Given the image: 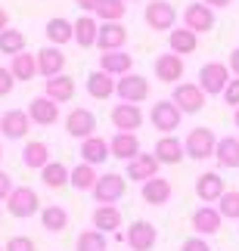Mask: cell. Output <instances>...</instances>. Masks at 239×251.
<instances>
[{"instance_id": "cell-1", "label": "cell", "mask_w": 239, "mask_h": 251, "mask_svg": "<svg viewBox=\"0 0 239 251\" xmlns=\"http://www.w3.org/2000/svg\"><path fill=\"white\" fill-rule=\"evenodd\" d=\"M6 211L16 220H28V217L41 214V199H37V192L31 186H16L6 199Z\"/></svg>"}, {"instance_id": "cell-2", "label": "cell", "mask_w": 239, "mask_h": 251, "mask_svg": "<svg viewBox=\"0 0 239 251\" xmlns=\"http://www.w3.org/2000/svg\"><path fill=\"white\" fill-rule=\"evenodd\" d=\"M214 146H217V137H214L212 127H193L186 133V140H184L186 158H196V161L214 158Z\"/></svg>"}, {"instance_id": "cell-3", "label": "cell", "mask_w": 239, "mask_h": 251, "mask_svg": "<svg viewBox=\"0 0 239 251\" xmlns=\"http://www.w3.org/2000/svg\"><path fill=\"white\" fill-rule=\"evenodd\" d=\"M230 81H233V75L224 62H205L202 69H199V87L205 90V96H217V93L224 96Z\"/></svg>"}, {"instance_id": "cell-4", "label": "cell", "mask_w": 239, "mask_h": 251, "mask_svg": "<svg viewBox=\"0 0 239 251\" xmlns=\"http://www.w3.org/2000/svg\"><path fill=\"white\" fill-rule=\"evenodd\" d=\"M90 192H93V199H97V205H115L124 192H128V183H124L121 174L109 171V174H100L97 186H93Z\"/></svg>"}, {"instance_id": "cell-5", "label": "cell", "mask_w": 239, "mask_h": 251, "mask_svg": "<svg viewBox=\"0 0 239 251\" xmlns=\"http://www.w3.org/2000/svg\"><path fill=\"white\" fill-rule=\"evenodd\" d=\"M143 22H146L152 31H171L177 22V9L168 3V0H149L146 9H143Z\"/></svg>"}, {"instance_id": "cell-6", "label": "cell", "mask_w": 239, "mask_h": 251, "mask_svg": "<svg viewBox=\"0 0 239 251\" xmlns=\"http://www.w3.org/2000/svg\"><path fill=\"white\" fill-rule=\"evenodd\" d=\"M97 115H93L90 109H84V105H75V109L65 115V133L75 140H90L97 137Z\"/></svg>"}, {"instance_id": "cell-7", "label": "cell", "mask_w": 239, "mask_h": 251, "mask_svg": "<svg viewBox=\"0 0 239 251\" xmlns=\"http://www.w3.org/2000/svg\"><path fill=\"white\" fill-rule=\"evenodd\" d=\"M180 118H184V112H180L171 100H159L156 105H152V112H149L152 127L161 130V137H168L171 130H177L180 127Z\"/></svg>"}, {"instance_id": "cell-8", "label": "cell", "mask_w": 239, "mask_h": 251, "mask_svg": "<svg viewBox=\"0 0 239 251\" xmlns=\"http://www.w3.org/2000/svg\"><path fill=\"white\" fill-rule=\"evenodd\" d=\"M115 96L121 102H143L149 96V81L143 78V75H137V72H131V75H124V78H118L115 81Z\"/></svg>"}, {"instance_id": "cell-9", "label": "cell", "mask_w": 239, "mask_h": 251, "mask_svg": "<svg viewBox=\"0 0 239 251\" xmlns=\"http://www.w3.org/2000/svg\"><path fill=\"white\" fill-rule=\"evenodd\" d=\"M171 102L177 105L184 115H193L199 109H205V90L199 84H177L174 87V93H171Z\"/></svg>"}, {"instance_id": "cell-10", "label": "cell", "mask_w": 239, "mask_h": 251, "mask_svg": "<svg viewBox=\"0 0 239 251\" xmlns=\"http://www.w3.org/2000/svg\"><path fill=\"white\" fill-rule=\"evenodd\" d=\"M131 251H152L159 242V229L149 224V220H133L128 226V236H124Z\"/></svg>"}, {"instance_id": "cell-11", "label": "cell", "mask_w": 239, "mask_h": 251, "mask_svg": "<svg viewBox=\"0 0 239 251\" xmlns=\"http://www.w3.org/2000/svg\"><path fill=\"white\" fill-rule=\"evenodd\" d=\"M184 28H189L193 34H205L214 28V9L205 6L202 0H196V3H189L184 9Z\"/></svg>"}, {"instance_id": "cell-12", "label": "cell", "mask_w": 239, "mask_h": 251, "mask_svg": "<svg viewBox=\"0 0 239 251\" xmlns=\"http://www.w3.org/2000/svg\"><path fill=\"white\" fill-rule=\"evenodd\" d=\"M156 78L161 81V84H174L177 87V81L184 78V56H177V53H161V56H156Z\"/></svg>"}, {"instance_id": "cell-13", "label": "cell", "mask_w": 239, "mask_h": 251, "mask_svg": "<svg viewBox=\"0 0 239 251\" xmlns=\"http://www.w3.org/2000/svg\"><path fill=\"white\" fill-rule=\"evenodd\" d=\"M28 118H31V124L50 127V124L59 121V102H53L50 96H34L28 102Z\"/></svg>"}, {"instance_id": "cell-14", "label": "cell", "mask_w": 239, "mask_h": 251, "mask_svg": "<svg viewBox=\"0 0 239 251\" xmlns=\"http://www.w3.org/2000/svg\"><path fill=\"white\" fill-rule=\"evenodd\" d=\"M34 56H37V75H44L47 81L56 78V75H62V69H65V53L59 50V47H50V44H47Z\"/></svg>"}, {"instance_id": "cell-15", "label": "cell", "mask_w": 239, "mask_h": 251, "mask_svg": "<svg viewBox=\"0 0 239 251\" xmlns=\"http://www.w3.org/2000/svg\"><path fill=\"white\" fill-rule=\"evenodd\" d=\"M124 44H128V28L121 22H103L100 25V37H97L100 53H115Z\"/></svg>"}, {"instance_id": "cell-16", "label": "cell", "mask_w": 239, "mask_h": 251, "mask_svg": "<svg viewBox=\"0 0 239 251\" xmlns=\"http://www.w3.org/2000/svg\"><path fill=\"white\" fill-rule=\"evenodd\" d=\"M159 158L152 155V152H140L133 161H128V180H133V183H146V180H152V177H159Z\"/></svg>"}, {"instance_id": "cell-17", "label": "cell", "mask_w": 239, "mask_h": 251, "mask_svg": "<svg viewBox=\"0 0 239 251\" xmlns=\"http://www.w3.org/2000/svg\"><path fill=\"white\" fill-rule=\"evenodd\" d=\"M224 192H227V186H224V180H221V174H217V171H205V174H199V177H196V196L202 199L205 205L221 201Z\"/></svg>"}, {"instance_id": "cell-18", "label": "cell", "mask_w": 239, "mask_h": 251, "mask_svg": "<svg viewBox=\"0 0 239 251\" xmlns=\"http://www.w3.org/2000/svg\"><path fill=\"white\" fill-rule=\"evenodd\" d=\"M28 127H31V118H28L25 109H9L3 112V118H0V133H3L6 140H22Z\"/></svg>"}, {"instance_id": "cell-19", "label": "cell", "mask_w": 239, "mask_h": 251, "mask_svg": "<svg viewBox=\"0 0 239 251\" xmlns=\"http://www.w3.org/2000/svg\"><path fill=\"white\" fill-rule=\"evenodd\" d=\"M224 224V217H221V211H217L214 205H199L193 211V229H196V236H214L217 229H221Z\"/></svg>"}, {"instance_id": "cell-20", "label": "cell", "mask_w": 239, "mask_h": 251, "mask_svg": "<svg viewBox=\"0 0 239 251\" xmlns=\"http://www.w3.org/2000/svg\"><path fill=\"white\" fill-rule=\"evenodd\" d=\"M112 124H115V130L118 133H133L143 124V112H140V105H133V102H121L112 109Z\"/></svg>"}, {"instance_id": "cell-21", "label": "cell", "mask_w": 239, "mask_h": 251, "mask_svg": "<svg viewBox=\"0 0 239 251\" xmlns=\"http://www.w3.org/2000/svg\"><path fill=\"white\" fill-rule=\"evenodd\" d=\"M171 192H174V186H171V180H165V177H152V180H146V183L140 186L143 201H146V205H152V208L168 205V201H171Z\"/></svg>"}, {"instance_id": "cell-22", "label": "cell", "mask_w": 239, "mask_h": 251, "mask_svg": "<svg viewBox=\"0 0 239 251\" xmlns=\"http://www.w3.org/2000/svg\"><path fill=\"white\" fill-rule=\"evenodd\" d=\"M152 155L159 158V165H180V161L186 158V149H184V143H180L177 137H161L156 143V149H152Z\"/></svg>"}, {"instance_id": "cell-23", "label": "cell", "mask_w": 239, "mask_h": 251, "mask_svg": "<svg viewBox=\"0 0 239 251\" xmlns=\"http://www.w3.org/2000/svg\"><path fill=\"white\" fill-rule=\"evenodd\" d=\"M109 152H112V158H118V161H133L140 155L137 133H118L115 130V137L109 140Z\"/></svg>"}, {"instance_id": "cell-24", "label": "cell", "mask_w": 239, "mask_h": 251, "mask_svg": "<svg viewBox=\"0 0 239 251\" xmlns=\"http://www.w3.org/2000/svg\"><path fill=\"white\" fill-rule=\"evenodd\" d=\"M22 165L28 171H44L50 165V146L44 140H28L25 149H22Z\"/></svg>"}, {"instance_id": "cell-25", "label": "cell", "mask_w": 239, "mask_h": 251, "mask_svg": "<svg viewBox=\"0 0 239 251\" xmlns=\"http://www.w3.org/2000/svg\"><path fill=\"white\" fill-rule=\"evenodd\" d=\"M131 65H133V56H128L124 50L100 56V72L112 75V78H124V75H131Z\"/></svg>"}, {"instance_id": "cell-26", "label": "cell", "mask_w": 239, "mask_h": 251, "mask_svg": "<svg viewBox=\"0 0 239 251\" xmlns=\"http://www.w3.org/2000/svg\"><path fill=\"white\" fill-rule=\"evenodd\" d=\"M44 96H50L53 102H72L75 100V78L56 75V78L44 81Z\"/></svg>"}, {"instance_id": "cell-27", "label": "cell", "mask_w": 239, "mask_h": 251, "mask_svg": "<svg viewBox=\"0 0 239 251\" xmlns=\"http://www.w3.org/2000/svg\"><path fill=\"white\" fill-rule=\"evenodd\" d=\"M44 34H47V41H50V47H62V44L75 41V22L56 16V19H50V22L44 25Z\"/></svg>"}, {"instance_id": "cell-28", "label": "cell", "mask_w": 239, "mask_h": 251, "mask_svg": "<svg viewBox=\"0 0 239 251\" xmlns=\"http://www.w3.org/2000/svg\"><path fill=\"white\" fill-rule=\"evenodd\" d=\"M168 47H171V53H177V56H189V53H196V47H199V34H193L189 28H171L168 31Z\"/></svg>"}, {"instance_id": "cell-29", "label": "cell", "mask_w": 239, "mask_h": 251, "mask_svg": "<svg viewBox=\"0 0 239 251\" xmlns=\"http://www.w3.org/2000/svg\"><path fill=\"white\" fill-rule=\"evenodd\" d=\"M106 158H112V152H109V143L103 140V137H90V140H81V161L84 165H103Z\"/></svg>"}, {"instance_id": "cell-30", "label": "cell", "mask_w": 239, "mask_h": 251, "mask_svg": "<svg viewBox=\"0 0 239 251\" xmlns=\"http://www.w3.org/2000/svg\"><path fill=\"white\" fill-rule=\"evenodd\" d=\"M90 220H93V229H100V233H115V229H121V211L115 205H97Z\"/></svg>"}, {"instance_id": "cell-31", "label": "cell", "mask_w": 239, "mask_h": 251, "mask_svg": "<svg viewBox=\"0 0 239 251\" xmlns=\"http://www.w3.org/2000/svg\"><path fill=\"white\" fill-rule=\"evenodd\" d=\"M97 37H100V22L97 16H81L78 22H75V44L78 47H97Z\"/></svg>"}, {"instance_id": "cell-32", "label": "cell", "mask_w": 239, "mask_h": 251, "mask_svg": "<svg viewBox=\"0 0 239 251\" xmlns=\"http://www.w3.org/2000/svg\"><path fill=\"white\" fill-rule=\"evenodd\" d=\"M214 158L221 168H239V137H221L214 146Z\"/></svg>"}, {"instance_id": "cell-33", "label": "cell", "mask_w": 239, "mask_h": 251, "mask_svg": "<svg viewBox=\"0 0 239 251\" xmlns=\"http://www.w3.org/2000/svg\"><path fill=\"white\" fill-rule=\"evenodd\" d=\"M115 81L118 78H112V75L97 69V72L87 75V93L93 96V100H109V96L115 93Z\"/></svg>"}, {"instance_id": "cell-34", "label": "cell", "mask_w": 239, "mask_h": 251, "mask_svg": "<svg viewBox=\"0 0 239 251\" xmlns=\"http://www.w3.org/2000/svg\"><path fill=\"white\" fill-rule=\"evenodd\" d=\"M41 226L47 233H62L69 226V211L62 205H44L41 208Z\"/></svg>"}, {"instance_id": "cell-35", "label": "cell", "mask_w": 239, "mask_h": 251, "mask_svg": "<svg viewBox=\"0 0 239 251\" xmlns=\"http://www.w3.org/2000/svg\"><path fill=\"white\" fill-rule=\"evenodd\" d=\"M97 180H100V174H97V168L93 165H75L72 168V174H69V186L72 189H78V192H87V189H93L97 186Z\"/></svg>"}, {"instance_id": "cell-36", "label": "cell", "mask_w": 239, "mask_h": 251, "mask_svg": "<svg viewBox=\"0 0 239 251\" xmlns=\"http://www.w3.org/2000/svg\"><path fill=\"white\" fill-rule=\"evenodd\" d=\"M69 174H72V168H65L62 161H50L41 171V183L47 189H62V186H69Z\"/></svg>"}, {"instance_id": "cell-37", "label": "cell", "mask_w": 239, "mask_h": 251, "mask_svg": "<svg viewBox=\"0 0 239 251\" xmlns=\"http://www.w3.org/2000/svg\"><path fill=\"white\" fill-rule=\"evenodd\" d=\"M9 72H13L16 81H31L34 75H37V56L34 53H19V56H13Z\"/></svg>"}, {"instance_id": "cell-38", "label": "cell", "mask_w": 239, "mask_h": 251, "mask_svg": "<svg viewBox=\"0 0 239 251\" xmlns=\"http://www.w3.org/2000/svg\"><path fill=\"white\" fill-rule=\"evenodd\" d=\"M0 53L3 56H19V53H25V34L19 31V28H13L9 25L6 31H0Z\"/></svg>"}, {"instance_id": "cell-39", "label": "cell", "mask_w": 239, "mask_h": 251, "mask_svg": "<svg viewBox=\"0 0 239 251\" xmlns=\"http://www.w3.org/2000/svg\"><path fill=\"white\" fill-rule=\"evenodd\" d=\"M75 251H106V233L100 229H84L75 242Z\"/></svg>"}, {"instance_id": "cell-40", "label": "cell", "mask_w": 239, "mask_h": 251, "mask_svg": "<svg viewBox=\"0 0 239 251\" xmlns=\"http://www.w3.org/2000/svg\"><path fill=\"white\" fill-rule=\"evenodd\" d=\"M124 13H128L124 0H103L100 9H97V19H103V22H121Z\"/></svg>"}, {"instance_id": "cell-41", "label": "cell", "mask_w": 239, "mask_h": 251, "mask_svg": "<svg viewBox=\"0 0 239 251\" xmlns=\"http://www.w3.org/2000/svg\"><path fill=\"white\" fill-rule=\"evenodd\" d=\"M217 211L224 220H239V189H227L217 201Z\"/></svg>"}, {"instance_id": "cell-42", "label": "cell", "mask_w": 239, "mask_h": 251, "mask_svg": "<svg viewBox=\"0 0 239 251\" xmlns=\"http://www.w3.org/2000/svg\"><path fill=\"white\" fill-rule=\"evenodd\" d=\"M3 251H37V245H34V239H28V236H13V239H6Z\"/></svg>"}, {"instance_id": "cell-43", "label": "cell", "mask_w": 239, "mask_h": 251, "mask_svg": "<svg viewBox=\"0 0 239 251\" xmlns=\"http://www.w3.org/2000/svg\"><path fill=\"white\" fill-rule=\"evenodd\" d=\"M13 87H16V78H13V72H9V69H3V65H0V100H3V96H9V93H13Z\"/></svg>"}, {"instance_id": "cell-44", "label": "cell", "mask_w": 239, "mask_h": 251, "mask_svg": "<svg viewBox=\"0 0 239 251\" xmlns=\"http://www.w3.org/2000/svg\"><path fill=\"white\" fill-rule=\"evenodd\" d=\"M180 251H212L205 242V236H189L184 245H180Z\"/></svg>"}, {"instance_id": "cell-45", "label": "cell", "mask_w": 239, "mask_h": 251, "mask_svg": "<svg viewBox=\"0 0 239 251\" xmlns=\"http://www.w3.org/2000/svg\"><path fill=\"white\" fill-rule=\"evenodd\" d=\"M224 102H227V105H236V109H239V78H233L230 84H227V90H224Z\"/></svg>"}, {"instance_id": "cell-46", "label": "cell", "mask_w": 239, "mask_h": 251, "mask_svg": "<svg viewBox=\"0 0 239 251\" xmlns=\"http://www.w3.org/2000/svg\"><path fill=\"white\" fill-rule=\"evenodd\" d=\"M13 189H16V186H13V177H9L6 171H0V201H6Z\"/></svg>"}, {"instance_id": "cell-47", "label": "cell", "mask_w": 239, "mask_h": 251, "mask_svg": "<svg viewBox=\"0 0 239 251\" xmlns=\"http://www.w3.org/2000/svg\"><path fill=\"white\" fill-rule=\"evenodd\" d=\"M227 69H230L233 78H239V47L236 50H230V59H227Z\"/></svg>"}, {"instance_id": "cell-48", "label": "cell", "mask_w": 239, "mask_h": 251, "mask_svg": "<svg viewBox=\"0 0 239 251\" xmlns=\"http://www.w3.org/2000/svg\"><path fill=\"white\" fill-rule=\"evenodd\" d=\"M100 3H103V0H78V6H81V9H87V16H90V13H97Z\"/></svg>"}, {"instance_id": "cell-49", "label": "cell", "mask_w": 239, "mask_h": 251, "mask_svg": "<svg viewBox=\"0 0 239 251\" xmlns=\"http://www.w3.org/2000/svg\"><path fill=\"white\" fill-rule=\"evenodd\" d=\"M202 3H205V6H212V9H227V6L233 3V0H202Z\"/></svg>"}, {"instance_id": "cell-50", "label": "cell", "mask_w": 239, "mask_h": 251, "mask_svg": "<svg viewBox=\"0 0 239 251\" xmlns=\"http://www.w3.org/2000/svg\"><path fill=\"white\" fill-rule=\"evenodd\" d=\"M6 28H9V13L0 6V31H6Z\"/></svg>"}, {"instance_id": "cell-51", "label": "cell", "mask_w": 239, "mask_h": 251, "mask_svg": "<svg viewBox=\"0 0 239 251\" xmlns=\"http://www.w3.org/2000/svg\"><path fill=\"white\" fill-rule=\"evenodd\" d=\"M233 124H236V127H239V109L233 112Z\"/></svg>"}, {"instance_id": "cell-52", "label": "cell", "mask_w": 239, "mask_h": 251, "mask_svg": "<svg viewBox=\"0 0 239 251\" xmlns=\"http://www.w3.org/2000/svg\"><path fill=\"white\" fill-rule=\"evenodd\" d=\"M0 158H3V149H0Z\"/></svg>"}, {"instance_id": "cell-53", "label": "cell", "mask_w": 239, "mask_h": 251, "mask_svg": "<svg viewBox=\"0 0 239 251\" xmlns=\"http://www.w3.org/2000/svg\"><path fill=\"white\" fill-rule=\"evenodd\" d=\"M124 3H131V0H124Z\"/></svg>"}, {"instance_id": "cell-54", "label": "cell", "mask_w": 239, "mask_h": 251, "mask_svg": "<svg viewBox=\"0 0 239 251\" xmlns=\"http://www.w3.org/2000/svg\"><path fill=\"white\" fill-rule=\"evenodd\" d=\"M0 251H3V245H0Z\"/></svg>"}]
</instances>
